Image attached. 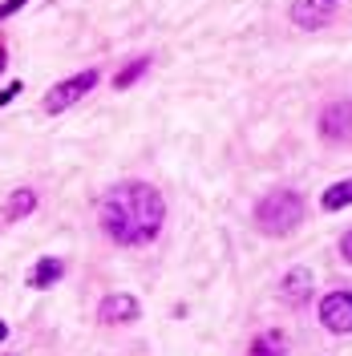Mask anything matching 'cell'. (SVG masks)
Listing matches in <instances>:
<instances>
[{"instance_id":"6da1fadb","label":"cell","mask_w":352,"mask_h":356,"mask_svg":"<svg viewBox=\"0 0 352 356\" xmlns=\"http://www.w3.org/2000/svg\"><path fill=\"white\" fill-rule=\"evenodd\" d=\"M166 219V202L150 182H122L102 199V231L118 247L150 243Z\"/></svg>"},{"instance_id":"7a4b0ae2","label":"cell","mask_w":352,"mask_h":356,"mask_svg":"<svg viewBox=\"0 0 352 356\" xmlns=\"http://www.w3.org/2000/svg\"><path fill=\"white\" fill-rule=\"evenodd\" d=\"M255 222L264 227L267 235H287V231H296L304 222V202L291 191H275V195H267L255 207Z\"/></svg>"},{"instance_id":"3957f363","label":"cell","mask_w":352,"mask_h":356,"mask_svg":"<svg viewBox=\"0 0 352 356\" xmlns=\"http://www.w3.org/2000/svg\"><path fill=\"white\" fill-rule=\"evenodd\" d=\"M93 86H97V69H86V73H77V77H69V81H61V86L49 89V93H45V110H49V113L69 110V106H73V102H81Z\"/></svg>"},{"instance_id":"277c9868","label":"cell","mask_w":352,"mask_h":356,"mask_svg":"<svg viewBox=\"0 0 352 356\" xmlns=\"http://www.w3.org/2000/svg\"><path fill=\"white\" fill-rule=\"evenodd\" d=\"M320 320L336 336L352 332V291H332V296H324L320 300Z\"/></svg>"},{"instance_id":"5b68a950","label":"cell","mask_w":352,"mask_h":356,"mask_svg":"<svg viewBox=\"0 0 352 356\" xmlns=\"http://www.w3.org/2000/svg\"><path fill=\"white\" fill-rule=\"evenodd\" d=\"M320 130L332 142H349L352 138V102H332L328 110L320 113Z\"/></svg>"},{"instance_id":"8992f818","label":"cell","mask_w":352,"mask_h":356,"mask_svg":"<svg viewBox=\"0 0 352 356\" xmlns=\"http://www.w3.org/2000/svg\"><path fill=\"white\" fill-rule=\"evenodd\" d=\"M138 300H134V296H126V291H113V296H106V300H102V312H97V316H102V320H106V324H122V320H138Z\"/></svg>"},{"instance_id":"52a82bcc","label":"cell","mask_w":352,"mask_h":356,"mask_svg":"<svg viewBox=\"0 0 352 356\" xmlns=\"http://www.w3.org/2000/svg\"><path fill=\"white\" fill-rule=\"evenodd\" d=\"M308 296H312V271L308 267H296V271L284 280V300L287 304H304Z\"/></svg>"},{"instance_id":"ba28073f","label":"cell","mask_w":352,"mask_h":356,"mask_svg":"<svg viewBox=\"0 0 352 356\" xmlns=\"http://www.w3.org/2000/svg\"><path fill=\"white\" fill-rule=\"evenodd\" d=\"M61 275H65V267H61V259H41L29 284H33V288H53V284H57Z\"/></svg>"},{"instance_id":"9c48e42d","label":"cell","mask_w":352,"mask_h":356,"mask_svg":"<svg viewBox=\"0 0 352 356\" xmlns=\"http://www.w3.org/2000/svg\"><path fill=\"white\" fill-rule=\"evenodd\" d=\"M349 202H352V178L324 191V211H340V207H349Z\"/></svg>"},{"instance_id":"30bf717a","label":"cell","mask_w":352,"mask_h":356,"mask_svg":"<svg viewBox=\"0 0 352 356\" xmlns=\"http://www.w3.org/2000/svg\"><path fill=\"white\" fill-rule=\"evenodd\" d=\"M33 207H37V195H33V191H17V195L8 199V207H4V219H21Z\"/></svg>"},{"instance_id":"8fae6325","label":"cell","mask_w":352,"mask_h":356,"mask_svg":"<svg viewBox=\"0 0 352 356\" xmlns=\"http://www.w3.org/2000/svg\"><path fill=\"white\" fill-rule=\"evenodd\" d=\"M312 4H316V0H300V4H296V21L300 24H324L328 21V8H312Z\"/></svg>"},{"instance_id":"7c38bea8","label":"cell","mask_w":352,"mask_h":356,"mask_svg":"<svg viewBox=\"0 0 352 356\" xmlns=\"http://www.w3.org/2000/svg\"><path fill=\"white\" fill-rule=\"evenodd\" d=\"M146 69H150V61L142 57V61H134V65L126 69V73H118V81H113V86H118V89H126V86H130V81H138V77H142Z\"/></svg>"},{"instance_id":"4fadbf2b","label":"cell","mask_w":352,"mask_h":356,"mask_svg":"<svg viewBox=\"0 0 352 356\" xmlns=\"http://www.w3.org/2000/svg\"><path fill=\"white\" fill-rule=\"evenodd\" d=\"M251 353H284V344H280V340H255Z\"/></svg>"},{"instance_id":"5bb4252c","label":"cell","mask_w":352,"mask_h":356,"mask_svg":"<svg viewBox=\"0 0 352 356\" xmlns=\"http://www.w3.org/2000/svg\"><path fill=\"white\" fill-rule=\"evenodd\" d=\"M340 255H344V259L352 264V231L344 235V239H340Z\"/></svg>"},{"instance_id":"9a60e30c","label":"cell","mask_w":352,"mask_h":356,"mask_svg":"<svg viewBox=\"0 0 352 356\" xmlns=\"http://www.w3.org/2000/svg\"><path fill=\"white\" fill-rule=\"evenodd\" d=\"M24 0H8V4H0V21H4V17H8V13H17V8H21Z\"/></svg>"},{"instance_id":"2e32d148","label":"cell","mask_w":352,"mask_h":356,"mask_svg":"<svg viewBox=\"0 0 352 356\" xmlns=\"http://www.w3.org/2000/svg\"><path fill=\"white\" fill-rule=\"evenodd\" d=\"M4 336H8V328H4V320H0V340H4Z\"/></svg>"},{"instance_id":"e0dca14e","label":"cell","mask_w":352,"mask_h":356,"mask_svg":"<svg viewBox=\"0 0 352 356\" xmlns=\"http://www.w3.org/2000/svg\"><path fill=\"white\" fill-rule=\"evenodd\" d=\"M0 69H4V49H0Z\"/></svg>"}]
</instances>
